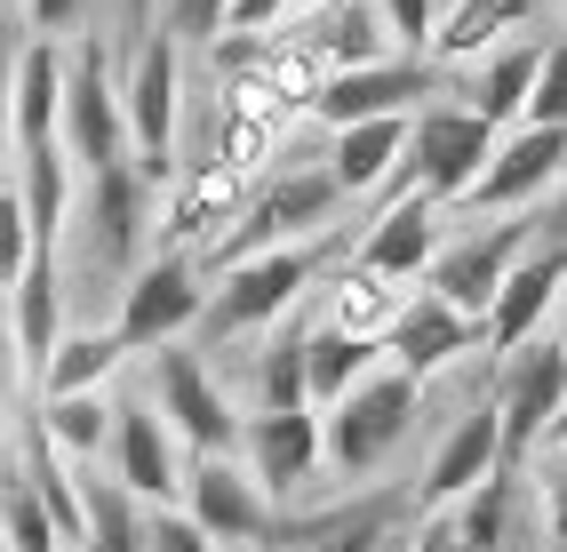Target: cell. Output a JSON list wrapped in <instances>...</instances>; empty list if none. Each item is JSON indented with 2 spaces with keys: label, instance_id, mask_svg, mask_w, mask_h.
Masks as SVG:
<instances>
[{
  "label": "cell",
  "instance_id": "30",
  "mask_svg": "<svg viewBox=\"0 0 567 552\" xmlns=\"http://www.w3.org/2000/svg\"><path fill=\"white\" fill-rule=\"evenodd\" d=\"M121 337L112 328H89V337H64L49 360H41V400H72V392H96L112 368H121Z\"/></svg>",
  "mask_w": 567,
  "mask_h": 552
},
{
  "label": "cell",
  "instance_id": "23",
  "mask_svg": "<svg viewBox=\"0 0 567 552\" xmlns=\"http://www.w3.org/2000/svg\"><path fill=\"white\" fill-rule=\"evenodd\" d=\"M9 129H17L24 153L56 144V129H64V57H56V41H32L17 57V72H9Z\"/></svg>",
  "mask_w": 567,
  "mask_h": 552
},
{
  "label": "cell",
  "instance_id": "27",
  "mask_svg": "<svg viewBox=\"0 0 567 552\" xmlns=\"http://www.w3.org/2000/svg\"><path fill=\"white\" fill-rule=\"evenodd\" d=\"M24 225H32V248H56L64 241V216H72V161L64 144H41V153H24Z\"/></svg>",
  "mask_w": 567,
  "mask_h": 552
},
{
  "label": "cell",
  "instance_id": "36",
  "mask_svg": "<svg viewBox=\"0 0 567 552\" xmlns=\"http://www.w3.org/2000/svg\"><path fill=\"white\" fill-rule=\"evenodd\" d=\"M272 136L280 129H264V121H248V113H233V104H216V129H208V168H224V176H256L264 168V153H272Z\"/></svg>",
  "mask_w": 567,
  "mask_h": 552
},
{
  "label": "cell",
  "instance_id": "4",
  "mask_svg": "<svg viewBox=\"0 0 567 552\" xmlns=\"http://www.w3.org/2000/svg\"><path fill=\"white\" fill-rule=\"evenodd\" d=\"M408 176H415V193H424L432 208L440 201H464L480 168L496 161V129H487L472 104H432V113H415L408 121Z\"/></svg>",
  "mask_w": 567,
  "mask_h": 552
},
{
  "label": "cell",
  "instance_id": "18",
  "mask_svg": "<svg viewBox=\"0 0 567 552\" xmlns=\"http://www.w3.org/2000/svg\"><path fill=\"white\" fill-rule=\"evenodd\" d=\"M240 208H248V184H240V176H224V168H208V161H193V168H184V184H176V201H168V216H161L168 256L216 248V233L233 225Z\"/></svg>",
  "mask_w": 567,
  "mask_h": 552
},
{
  "label": "cell",
  "instance_id": "15",
  "mask_svg": "<svg viewBox=\"0 0 567 552\" xmlns=\"http://www.w3.org/2000/svg\"><path fill=\"white\" fill-rule=\"evenodd\" d=\"M104 457H112V481H121L136 504H176L184 497V472H176V432L144 409V400H128V409H112V440H104Z\"/></svg>",
  "mask_w": 567,
  "mask_h": 552
},
{
  "label": "cell",
  "instance_id": "47",
  "mask_svg": "<svg viewBox=\"0 0 567 552\" xmlns=\"http://www.w3.org/2000/svg\"><path fill=\"white\" fill-rule=\"evenodd\" d=\"M121 24L128 32H153V0H121Z\"/></svg>",
  "mask_w": 567,
  "mask_h": 552
},
{
  "label": "cell",
  "instance_id": "38",
  "mask_svg": "<svg viewBox=\"0 0 567 552\" xmlns=\"http://www.w3.org/2000/svg\"><path fill=\"white\" fill-rule=\"evenodd\" d=\"M256 409H305V337H288L256 360Z\"/></svg>",
  "mask_w": 567,
  "mask_h": 552
},
{
  "label": "cell",
  "instance_id": "13",
  "mask_svg": "<svg viewBox=\"0 0 567 552\" xmlns=\"http://www.w3.org/2000/svg\"><path fill=\"white\" fill-rule=\"evenodd\" d=\"M320 417L312 409H256L248 425H240V464H248V481L264 489V497H296L320 472Z\"/></svg>",
  "mask_w": 567,
  "mask_h": 552
},
{
  "label": "cell",
  "instance_id": "8",
  "mask_svg": "<svg viewBox=\"0 0 567 552\" xmlns=\"http://www.w3.org/2000/svg\"><path fill=\"white\" fill-rule=\"evenodd\" d=\"M536 225L544 216H504V225H487V233H472V241H456V248H440L432 256V297L440 305H456L464 320H487V305H496V288H504V273L519 265L527 248H536Z\"/></svg>",
  "mask_w": 567,
  "mask_h": 552
},
{
  "label": "cell",
  "instance_id": "12",
  "mask_svg": "<svg viewBox=\"0 0 567 552\" xmlns=\"http://www.w3.org/2000/svg\"><path fill=\"white\" fill-rule=\"evenodd\" d=\"M559 288H567V241H559V233H536V248L504 273L496 305H487V320H480V337L496 345V352L536 345V328H544V313L559 305Z\"/></svg>",
  "mask_w": 567,
  "mask_h": 552
},
{
  "label": "cell",
  "instance_id": "34",
  "mask_svg": "<svg viewBox=\"0 0 567 552\" xmlns=\"http://www.w3.org/2000/svg\"><path fill=\"white\" fill-rule=\"evenodd\" d=\"M41 440L56 457H96L112 440V400L96 392H72V400H41Z\"/></svg>",
  "mask_w": 567,
  "mask_h": 552
},
{
  "label": "cell",
  "instance_id": "32",
  "mask_svg": "<svg viewBox=\"0 0 567 552\" xmlns=\"http://www.w3.org/2000/svg\"><path fill=\"white\" fill-rule=\"evenodd\" d=\"M536 64H544V49H496V64L472 81V113L487 121V129H504V121H519L527 113V89H536Z\"/></svg>",
  "mask_w": 567,
  "mask_h": 552
},
{
  "label": "cell",
  "instance_id": "43",
  "mask_svg": "<svg viewBox=\"0 0 567 552\" xmlns=\"http://www.w3.org/2000/svg\"><path fill=\"white\" fill-rule=\"evenodd\" d=\"M168 41H216L224 32V0H168Z\"/></svg>",
  "mask_w": 567,
  "mask_h": 552
},
{
  "label": "cell",
  "instance_id": "42",
  "mask_svg": "<svg viewBox=\"0 0 567 552\" xmlns=\"http://www.w3.org/2000/svg\"><path fill=\"white\" fill-rule=\"evenodd\" d=\"M288 0H224V32H248V41H280Z\"/></svg>",
  "mask_w": 567,
  "mask_h": 552
},
{
  "label": "cell",
  "instance_id": "25",
  "mask_svg": "<svg viewBox=\"0 0 567 552\" xmlns=\"http://www.w3.org/2000/svg\"><path fill=\"white\" fill-rule=\"evenodd\" d=\"M408 153V121H360V129H336V153H328V184L336 193H375Z\"/></svg>",
  "mask_w": 567,
  "mask_h": 552
},
{
  "label": "cell",
  "instance_id": "50",
  "mask_svg": "<svg viewBox=\"0 0 567 552\" xmlns=\"http://www.w3.org/2000/svg\"><path fill=\"white\" fill-rule=\"evenodd\" d=\"M551 440H559V449H567V400H559V417H551Z\"/></svg>",
  "mask_w": 567,
  "mask_h": 552
},
{
  "label": "cell",
  "instance_id": "49",
  "mask_svg": "<svg viewBox=\"0 0 567 552\" xmlns=\"http://www.w3.org/2000/svg\"><path fill=\"white\" fill-rule=\"evenodd\" d=\"M551 233L567 241V176H559V216H551Z\"/></svg>",
  "mask_w": 567,
  "mask_h": 552
},
{
  "label": "cell",
  "instance_id": "6",
  "mask_svg": "<svg viewBox=\"0 0 567 552\" xmlns=\"http://www.w3.org/2000/svg\"><path fill=\"white\" fill-rule=\"evenodd\" d=\"M200 313H208L200 265H193V256H168V248H161L153 265H136V273H128L112 337H121V352H161V345H176Z\"/></svg>",
  "mask_w": 567,
  "mask_h": 552
},
{
  "label": "cell",
  "instance_id": "40",
  "mask_svg": "<svg viewBox=\"0 0 567 552\" xmlns=\"http://www.w3.org/2000/svg\"><path fill=\"white\" fill-rule=\"evenodd\" d=\"M32 265V225H24V201L17 184H0V297L17 288V273Z\"/></svg>",
  "mask_w": 567,
  "mask_h": 552
},
{
  "label": "cell",
  "instance_id": "35",
  "mask_svg": "<svg viewBox=\"0 0 567 552\" xmlns=\"http://www.w3.org/2000/svg\"><path fill=\"white\" fill-rule=\"evenodd\" d=\"M0 536H9V552H64L56 521L41 512V497H32V481H24V464L0 472Z\"/></svg>",
  "mask_w": 567,
  "mask_h": 552
},
{
  "label": "cell",
  "instance_id": "41",
  "mask_svg": "<svg viewBox=\"0 0 567 552\" xmlns=\"http://www.w3.org/2000/svg\"><path fill=\"white\" fill-rule=\"evenodd\" d=\"M144 552H216V544L184 521L176 504H161V512H144Z\"/></svg>",
  "mask_w": 567,
  "mask_h": 552
},
{
  "label": "cell",
  "instance_id": "14",
  "mask_svg": "<svg viewBox=\"0 0 567 552\" xmlns=\"http://www.w3.org/2000/svg\"><path fill=\"white\" fill-rule=\"evenodd\" d=\"M440 89V72L432 64H368V72H344V81H320V96H312V113L328 121V129H360V121H408L415 113V96H432Z\"/></svg>",
  "mask_w": 567,
  "mask_h": 552
},
{
  "label": "cell",
  "instance_id": "22",
  "mask_svg": "<svg viewBox=\"0 0 567 552\" xmlns=\"http://www.w3.org/2000/svg\"><path fill=\"white\" fill-rule=\"evenodd\" d=\"M472 345H480V320H464L456 305H440L432 288H424V297H408V313L392 320V337H384L392 368H408L415 385H424L432 368H447L456 352H472Z\"/></svg>",
  "mask_w": 567,
  "mask_h": 552
},
{
  "label": "cell",
  "instance_id": "52",
  "mask_svg": "<svg viewBox=\"0 0 567 552\" xmlns=\"http://www.w3.org/2000/svg\"><path fill=\"white\" fill-rule=\"evenodd\" d=\"M312 9H328V0H288V17H312Z\"/></svg>",
  "mask_w": 567,
  "mask_h": 552
},
{
  "label": "cell",
  "instance_id": "1",
  "mask_svg": "<svg viewBox=\"0 0 567 552\" xmlns=\"http://www.w3.org/2000/svg\"><path fill=\"white\" fill-rule=\"evenodd\" d=\"M415 400H424V385H415L408 368H375V377H360V385L320 417V449H328V464L344 472V481H368V472L408 440Z\"/></svg>",
  "mask_w": 567,
  "mask_h": 552
},
{
  "label": "cell",
  "instance_id": "48",
  "mask_svg": "<svg viewBox=\"0 0 567 552\" xmlns=\"http://www.w3.org/2000/svg\"><path fill=\"white\" fill-rule=\"evenodd\" d=\"M9 136L17 129H9V81H0V161H9Z\"/></svg>",
  "mask_w": 567,
  "mask_h": 552
},
{
  "label": "cell",
  "instance_id": "51",
  "mask_svg": "<svg viewBox=\"0 0 567 552\" xmlns=\"http://www.w3.org/2000/svg\"><path fill=\"white\" fill-rule=\"evenodd\" d=\"M551 345H559V352H567V288H559V337H551Z\"/></svg>",
  "mask_w": 567,
  "mask_h": 552
},
{
  "label": "cell",
  "instance_id": "20",
  "mask_svg": "<svg viewBox=\"0 0 567 552\" xmlns=\"http://www.w3.org/2000/svg\"><path fill=\"white\" fill-rule=\"evenodd\" d=\"M432 256H440V208H432L424 193H408V201H392V208L368 225L360 273H375V280H415V273H432Z\"/></svg>",
  "mask_w": 567,
  "mask_h": 552
},
{
  "label": "cell",
  "instance_id": "2",
  "mask_svg": "<svg viewBox=\"0 0 567 552\" xmlns=\"http://www.w3.org/2000/svg\"><path fill=\"white\" fill-rule=\"evenodd\" d=\"M328 248H336V241L312 233V241H296V248H272V256H248V265H233V273L208 288L200 328H208L216 345H233V337H248V328L280 320V313L296 305V288H312V280H320Z\"/></svg>",
  "mask_w": 567,
  "mask_h": 552
},
{
  "label": "cell",
  "instance_id": "26",
  "mask_svg": "<svg viewBox=\"0 0 567 552\" xmlns=\"http://www.w3.org/2000/svg\"><path fill=\"white\" fill-rule=\"evenodd\" d=\"M400 529V497H352L296 529V552H384Z\"/></svg>",
  "mask_w": 567,
  "mask_h": 552
},
{
  "label": "cell",
  "instance_id": "39",
  "mask_svg": "<svg viewBox=\"0 0 567 552\" xmlns=\"http://www.w3.org/2000/svg\"><path fill=\"white\" fill-rule=\"evenodd\" d=\"M527 129H567V24H559V41L544 49L536 64V89H527Z\"/></svg>",
  "mask_w": 567,
  "mask_h": 552
},
{
  "label": "cell",
  "instance_id": "24",
  "mask_svg": "<svg viewBox=\"0 0 567 552\" xmlns=\"http://www.w3.org/2000/svg\"><path fill=\"white\" fill-rule=\"evenodd\" d=\"M375 360H384V345L344 337V328H312L305 337V409H336L360 377H375Z\"/></svg>",
  "mask_w": 567,
  "mask_h": 552
},
{
  "label": "cell",
  "instance_id": "3",
  "mask_svg": "<svg viewBox=\"0 0 567 552\" xmlns=\"http://www.w3.org/2000/svg\"><path fill=\"white\" fill-rule=\"evenodd\" d=\"M176 96H184V57L168 32H144L136 57H128V81H121V121H128V161L144 184H161L176 161Z\"/></svg>",
  "mask_w": 567,
  "mask_h": 552
},
{
  "label": "cell",
  "instance_id": "28",
  "mask_svg": "<svg viewBox=\"0 0 567 552\" xmlns=\"http://www.w3.org/2000/svg\"><path fill=\"white\" fill-rule=\"evenodd\" d=\"M81 552H144V504L104 472H81Z\"/></svg>",
  "mask_w": 567,
  "mask_h": 552
},
{
  "label": "cell",
  "instance_id": "53",
  "mask_svg": "<svg viewBox=\"0 0 567 552\" xmlns=\"http://www.w3.org/2000/svg\"><path fill=\"white\" fill-rule=\"evenodd\" d=\"M0 552H9V536H0Z\"/></svg>",
  "mask_w": 567,
  "mask_h": 552
},
{
  "label": "cell",
  "instance_id": "5",
  "mask_svg": "<svg viewBox=\"0 0 567 552\" xmlns=\"http://www.w3.org/2000/svg\"><path fill=\"white\" fill-rule=\"evenodd\" d=\"M328 208H336V184H328V176H280V184H264V193L233 216V225L216 233L208 265H216V273H233V265H248V256H272V248L312 241Z\"/></svg>",
  "mask_w": 567,
  "mask_h": 552
},
{
  "label": "cell",
  "instance_id": "33",
  "mask_svg": "<svg viewBox=\"0 0 567 552\" xmlns=\"http://www.w3.org/2000/svg\"><path fill=\"white\" fill-rule=\"evenodd\" d=\"M527 17V0H464V9H447L440 24H432V57H480L487 41H496V32H512Z\"/></svg>",
  "mask_w": 567,
  "mask_h": 552
},
{
  "label": "cell",
  "instance_id": "7",
  "mask_svg": "<svg viewBox=\"0 0 567 552\" xmlns=\"http://www.w3.org/2000/svg\"><path fill=\"white\" fill-rule=\"evenodd\" d=\"M153 417L176 425V440H184L193 457H233V440H240L233 400L216 392L208 360L184 352V345H161V352H153Z\"/></svg>",
  "mask_w": 567,
  "mask_h": 552
},
{
  "label": "cell",
  "instance_id": "31",
  "mask_svg": "<svg viewBox=\"0 0 567 552\" xmlns=\"http://www.w3.org/2000/svg\"><path fill=\"white\" fill-rule=\"evenodd\" d=\"M400 313H408L400 280H375V273H360V265H352L344 280H336V313H328V328H344V337H368V345H384Z\"/></svg>",
  "mask_w": 567,
  "mask_h": 552
},
{
  "label": "cell",
  "instance_id": "16",
  "mask_svg": "<svg viewBox=\"0 0 567 552\" xmlns=\"http://www.w3.org/2000/svg\"><path fill=\"white\" fill-rule=\"evenodd\" d=\"M559 168H567V129H519L512 144H496V161L480 168V184H472V208H504V216H519L527 201L544 193V184H559Z\"/></svg>",
  "mask_w": 567,
  "mask_h": 552
},
{
  "label": "cell",
  "instance_id": "46",
  "mask_svg": "<svg viewBox=\"0 0 567 552\" xmlns=\"http://www.w3.org/2000/svg\"><path fill=\"white\" fill-rule=\"evenodd\" d=\"M24 9H32V24H41V32H64V24H81L89 0H24Z\"/></svg>",
  "mask_w": 567,
  "mask_h": 552
},
{
  "label": "cell",
  "instance_id": "11",
  "mask_svg": "<svg viewBox=\"0 0 567 552\" xmlns=\"http://www.w3.org/2000/svg\"><path fill=\"white\" fill-rule=\"evenodd\" d=\"M567 400V352L559 345H519L512 377L496 392V432H504V472H519L527 457L551 440V417Z\"/></svg>",
  "mask_w": 567,
  "mask_h": 552
},
{
  "label": "cell",
  "instance_id": "17",
  "mask_svg": "<svg viewBox=\"0 0 567 552\" xmlns=\"http://www.w3.org/2000/svg\"><path fill=\"white\" fill-rule=\"evenodd\" d=\"M496 472H504V432H496V400H487V409L456 417V432L432 449V464H424V512L464 504L480 481H496Z\"/></svg>",
  "mask_w": 567,
  "mask_h": 552
},
{
  "label": "cell",
  "instance_id": "9",
  "mask_svg": "<svg viewBox=\"0 0 567 552\" xmlns=\"http://www.w3.org/2000/svg\"><path fill=\"white\" fill-rule=\"evenodd\" d=\"M184 521L208 544H272L280 536V512L248 481L240 457H193V472H184Z\"/></svg>",
  "mask_w": 567,
  "mask_h": 552
},
{
  "label": "cell",
  "instance_id": "21",
  "mask_svg": "<svg viewBox=\"0 0 567 552\" xmlns=\"http://www.w3.org/2000/svg\"><path fill=\"white\" fill-rule=\"evenodd\" d=\"M0 313H9L17 360H32V368L64 345V273H56V248H32V265L17 273L9 297H0Z\"/></svg>",
  "mask_w": 567,
  "mask_h": 552
},
{
  "label": "cell",
  "instance_id": "44",
  "mask_svg": "<svg viewBox=\"0 0 567 552\" xmlns=\"http://www.w3.org/2000/svg\"><path fill=\"white\" fill-rule=\"evenodd\" d=\"M384 24H392V41L432 49V0H384Z\"/></svg>",
  "mask_w": 567,
  "mask_h": 552
},
{
  "label": "cell",
  "instance_id": "19",
  "mask_svg": "<svg viewBox=\"0 0 567 552\" xmlns=\"http://www.w3.org/2000/svg\"><path fill=\"white\" fill-rule=\"evenodd\" d=\"M280 41L305 49L320 64V81H344V72L384 64V32H375V17L360 9V0H328V9H312L296 32H280Z\"/></svg>",
  "mask_w": 567,
  "mask_h": 552
},
{
  "label": "cell",
  "instance_id": "45",
  "mask_svg": "<svg viewBox=\"0 0 567 552\" xmlns=\"http://www.w3.org/2000/svg\"><path fill=\"white\" fill-rule=\"evenodd\" d=\"M544 512H551V544L567 552V457L551 464V489H544Z\"/></svg>",
  "mask_w": 567,
  "mask_h": 552
},
{
  "label": "cell",
  "instance_id": "37",
  "mask_svg": "<svg viewBox=\"0 0 567 552\" xmlns=\"http://www.w3.org/2000/svg\"><path fill=\"white\" fill-rule=\"evenodd\" d=\"M504 529H512V472H496V481H480V489L464 497L456 544H464V552H496V544H504Z\"/></svg>",
  "mask_w": 567,
  "mask_h": 552
},
{
  "label": "cell",
  "instance_id": "10",
  "mask_svg": "<svg viewBox=\"0 0 567 552\" xmlns=\"http://www.w3.org/2000/svg\"><path fill=\"white\" fill-rule=\"evenodd\" d=\"M64 161H81V168H112V161H128V121H121V89H112V72H104V41H81V57L64 64Z\"/></svg>",
  "mask_w": 567,
  "mask_h": 552
},
{
  "label": "cell",
  "instance_id": "29",
  "mask_svg": "<svg viewBox=\"0 0 567 552\" xmlns=\"http://www.w3.org/2000/svg\"><path fill=\"white\" fill-rule=\"evenodd\" d=\"M136 233H144V176H136V161H112L96 176V256L104 265H128Z\"/></svg>",
  "mask_w": 567,
  "mask_h": 552
}]
</instances>
